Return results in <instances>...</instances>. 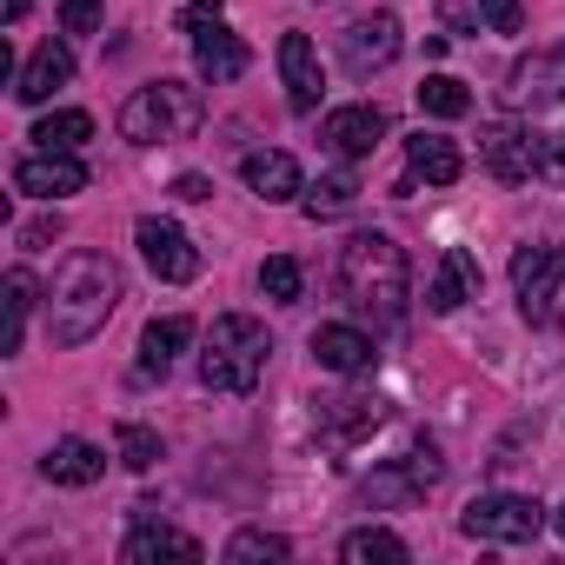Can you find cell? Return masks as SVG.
Listing matches in <instances>:
<instances>
[{
	"instance_id": "28",
	"label": "cell",
	"mask_w": 565,
	"mask_h": 565,
	"mask_svg": "<svg viewBox=\"0 0 565 565\" xmlns=\"http://www.w3.org/2000/svg\"><path fill=\"white\" fill-rule=\"evenodd\" d=\"M419 114H433V120H466V114H472L466 81H452V74H426V81H419Z\"/></svg>"
},
{
	"instance_id": "9",
	"label": "cell",
	"mask_w": 565,
	"mask_h": 565,
	"mask_svg": "<svg viewBox=\"0 0 565 565\" xmlns=\"http://www.w3.org/2000/svg\"><path fill=\"white\" fill-rule=\"evenodd\" d=\"M340 61H347V74H380V67H393L399 61V14H360L347 34H340Z\"/></svg>"
},
{
	"instance_id": "5",
	"label": "cell",
	"mask_w": 565,
	"mask_h": 565,
	"mask_svg": "<svg viewBox=\"0 0 565 565\" xmlns=\"http://www.w3.org/2000/svg\"><path fill=\"white\" fill-rule=\"evenodd\" d=\"M539 525H545V505L525 499V492H479L459 512V532L466 539H486V545H532Z\"/></svg>"
},
{
	"instance_id": "18",
	"label": "cell",
	"mask_w": 565,
	"mask_h": 565,
	"mask_svg": "<svg viewBox=\"0 0 565 565\" xmlns=\"http://www.w3.org/2000/svg\"><path fill=\"white\" fill-rule=\"evenodd\" d=\"M246 41L220 21V28H206V34H193V67H200V81L206 87H226V81H239L246 74Z\"/></svg>"
},
{
	"instance_id": "1",
	"label": "cell",
	"mask_w": 565,
	"mask_h": 565,
	"mask_svg": "<svg viewBox=\"0 0 565 565\" xmlns=\"http://www.w3.org/2000/svg\"><path fill=\"white\" fill-rule=\"evenodd\" d=\"M120 307V266L107 253H67V266L54 273L47 294V333L54 347H87Z\"/></svg>"
},
{
	"instance_id": "3",
	"label": "cell",
	"mask_w": 565,
	"mask_h": 565,
	"mask_svg": "<svg viewBox=\"0 0 565 565\" xmlns=\"http://www.w3.org/2000/svg\"><path fill=\"white\" fill-rule=\"evenodd\" d=\"M266 353H273V340H266L259 320L220 313L213 333H206V353H200V380H206L213 393H253L259 373H266Z\"/></svg>"
},
{
	"instance_id": "21",
	"label": "cell",
	"mask_w": 565,
	"mask_h": 565,
	"mask_svg": "<svg viewBox=\"0 0 565 565\" xmlns=\"http://www.w3.org/2000/svg\"><path fill=\"white\" fill-rule=\"evenodd\" d=\"M406 173L426 180V186H452V180L466 173V153H459L446 134H413V140H406Z\"/></svg>"
},
{
	"instance_id": "6",
	"label": "cell",
	"mask_w": 565,
	"mask_h": 565,
	"mask_svg": "<svg viewBox=\"0 0 565 565\" xmlns=\"http://www.w3.org/2000/svg\"><path fill=\"white\" fill-rule=\"evenodd\" d=\"M505 107H512V114H545V107H565V41H558V47L525 54V61L505 74Z\"/></svg>"
},
{
	"instance_id": "17",
	"label": "cell",
	"mask_w": 565,
	"mask_h": 565,
	"mask_svg": "<svg viewBox=\"0 0 565 565\" xmlns=\"http://www.w3.org/2000/svg\"><path fill=\"white\" fill-rule=\"evenodd\" d=\"M532 134L539 127H505V120L479 134V153H486L492 180H505V186H525L532 180Z\"/></svg>"
},
{
	"instance_id": "11",
	"label": "cell",
	"mask_w": 565,
	"mask_h": 565,
	"mask_svg": "<svg viewBox=\"0 0 565 565\" xmlns=\"http://www.w3.org/2000/svg\"><path fill=\"white\" fill-rule=\"evenodd\" d=\"M320 140H327L340 160H366V153L386 140V114L366 107V100H360V107H333V114L320 120Z\"/></svg>"
},
{
	"instance_id": "32",
	"label": "cell",
	"mask_w": 565,
	"mask_h": 565,
	"mask_svg": "<svg viewBox=\"0 0 565 565\" xmlns=\"http://www.w3.org/2000/svg\"><path fill=\"white\" fill-rule=\"evenodd\" d=\"M120 466H127V472H153V466H160V433L140 426V419H127V426H120Z\"/></svg>"
},
{
	"instance_id": "40",
	"label": "cell",
	"mask_w": 565,
	"mask_h": 565,
	"mask_svg": "<svg viewBox=\"0 0 565 565\" xmlns=\"http://www.w3.org/2000/svg\"><path fill=\"white\" fill-rule=\"evenodd\" d=\"M28 21V0H8V28H21Z\"/></svg>"
},
{
	"instance_id": "25",
	"label": "cell",
	"mask_w": 565,
	"mask_h": 565,
	"mask_svg": "<svg viewBox=\"0 0 565 565\" xmlns=\"http://www.w3.org/2000/svg\"><path fill=\"white\" fill-rule=\"evenodd\" d=\"M0 294H8V327H0V353H21V333H28V313H34L41 287H34V273H28V266H14Z\"/></svg>"
},
{
	"instance_id": "22",
	"label": "cell",
	"mask_w": 565,
	"mask_h": 565,
	"mask_svg": "<svg viewBox=\"0 0 565 565\" xmlns=\"http://www.w3.org/2000/svg\"><path fill=\"white\" fill-rule=\"evenodd\" d=\"M41 472H47L54 486H94V479L107 472V452H100L94 439H54L47 459H41Z\"/></svg>"
},
{
	"instance_id": "16",
	"label": "cell",
	"mask_w": 565,
	"mask_h": 565,
	"mask_svg": "<svg viewBox=\"0 0 565 565\" xmlns=\"http://www.w3.org/2000/svg\"><path fill=\"white\" fill-rule=\"evenodd\" d=\"M153 558H200V539L160 525V505H134V539H127V565H153Z\"/></svg>"
},
{
	"instance_id": "39",
	"label": "cell",
	"mask_w": 565,
	"mask_h": 565,
	"mask_svg": "<svg viewBox=\"0 0 565 565\" xmlns=\"http://www.w3.org/2000/svg\"><path fill=\"white\" fill-rule=\"evenodd\" d=\"M173 200H213V180L206 173H180L173 180Z\"/></svg>"
},
{
	"instance_id": "26",
	"label": "cell",
	"mask_w": 565,
	"mask_h": 565,
	"mask_svg": "<svg viewBox=\"0 0 565 565\" xmlns=\"http://www.w3.org/2000/svg\"><path fill=\"white\" fill-rule=\"evenodd\" d=\"M28 140H41V147H54V153H74L81 140H94V114H81V107H61V114H41Z\"/></svg>"
},
{
	"instance_id": "29",
	"label": "cell",
	"mask_w": 565,
	"mask_h": 565,
	"mask_svg": "<svg viewBox=\"0 0 565 565\" xmlns=\"http://www.w3.org/2000/svg\"><path fill=\"white\" fill-rule=\"evenodd\" d=\"M360 200V180L353 173H327L320 186H307V220H333V213H347Z\"/></svg>"
},
{
	"instance_id": "24",
	"label": "cell",
	"mask_w": 565,
	"mask_h": 565,
	"mask_svg": "<svg viewBox=\"0 0 565 565\" xmlns=\"http://www.w3.org/2000/svg\"><path fill=\"white\" fill-rule=\"evenodd\" d=\"M193 340V320H147V333H140V373H167L173 366V353Z\"/></svg>"
},
{
	"instance_id": "31",
	"label": "cell",
	"mask_w": 565,
	"mask_h": 565,
	"mask_svg": "<svg viewBox=\"0 0 565 565\" xmlns=\"http://www.w3.org/2000/svg\"><path fill=\"white\" fill-rule=\"evenodd\" d=\"M294 545L279 539V532H266V525H246V532H233L226 539V565H253V558H287Z\"/></svg>"
},
{
	"instance_id": "2",
	"label": "cell",
	"mask_w": 565,
	"mask_h": 565,
	"mask_svg": "<svg viewBox=\"0 0 565 565\" xmlns=\"http://www.w3.org/2000/svg\"><path fill=\"white\" fill-rule=\"evenodd\" d=\"M406 253L386 239V233H353L347 246H340V287H347V300L360 307V313H373V320H399V307H406Z\"/></svg>"
},
{
	"instance_id": "35",
	"label": "cell",
	"mask_w": 565,
	"mask_h": 565,
	"mask_svg": "<svg viewBox=\"0 0 565 565\" xmlns=\"http://www.w3.org/2000/svg\"><path fill=\"white\" fill-rule=\"evenodd\" d=\"M479 21L492 34H525V8H519V0H479Z\"/></svg>"
},
{
	"instance_id": "36",
	"label": "cell",
	"mask_w": 565,
	"mask_h": 565,
	"mask_svg": "<svg viewBox=\"0 0 565 565\" xmlns=\"http://www.w3.org/2000/svg\"><path fill=\"white\" fill-rule=\"evenodd\" d=\"M61 28L67 34H100V0H61Z\"/></svg>"
},
{
	"instance_id": "23",
	"label": "cell",
	"mask_w": 565,
	"mask_h": 565,
	"mask_svg": "<svg viewBox=\"0 0 565 565\" xmlns=\"http://www.w3.org/2000/svg\"><path fill=\"white\" fill-rule=\"evenodd\" d=\"M340 558L347 565H406V539L386 532V525H360L340 539Z\"/></svg>"
},
{
	"instance_id": "15",
	"label": "cell",
	"mask_w": 565,
	"mask_h": 565,
	"mask_svg": "<svg viewBox=\"0 0 565 565\" xmlns=\"http://www.w3.org/2000/svg\"><path fill=\"white\" fill-rule=\"evenodd\" d=\"M313 360H320L327 373H340V380H360V373L380 366V347H373V333H360V327H320V333H313Z\"/></svg>"
},
{
	"instance_id": "14",
	"label": "cell",
	"mask_w": 565,
	"mask_h": 565,
	"mask_svg": "<svg viewBox=\"0 0 565 565\" xmlns=\"http://www.w3.org/2000/svg\"><path fill=\"white\" fill-rule=\"evenodd\" d=\"M173 134H180V127H173L167 87H140V94L120 100V140H127V147H160V140H173Z\"/></svg>"
},
{
	"instance_id": "33",
	"label": "cell",
	"mask_w": 565,
	"mask_h": 565,
	"mask_svg": "<svg viewBox=\"0 0 565 565\" xmlns=\"http://www.w3.org/2000/svg\"><path fill=\"white\" fill-rule=\"evenodd\" d=\"M532 180H565V134H532Z\"/></svg>"
},
{
	"instance_id": "19",
	"label": "cell",
	"mask_w": 565,
	"mask_h": 565,
	"mask_svg": "<svg viewBox=\"0 0 565 565\" xmlns=\"http://www.w3.org/2000/svg\"><path fill=\"white\" fill-rule=\"evenodd\" d=\"M466 300H479V259H472L466 246H446L433 287H426V307H433V313H459Z\"/></svg>"
},
{
	"instance_id": "4",
	"label": "cell",
	"mask_w": 565,
	"mask_h": 565,
	"mask_svg": "<svg viewBox=\"0 0 565 565\" xmlns=\"http://www.w3.org/2000/svg\"><path fill=\"white\" fill-rule=\"evenodd\" d=\"M512 287H519V313L532 327H565V246H519Z\"/></svg>"
},
{
	"instance_id": "12",
	"label": "cell",
	"mask_w": 565,
	"mask_h": 565,
	"mask_svg": "<svg viewBox=\"0 0 565 565\" xmlns=\"http://www.w3.org/2000/svg\"><path fill=\"white\" fill-rule=\"evenodd\" d=\"M279 81H287V100L294 114H313L320 94H327V74H320V54L307 34H279Z\"/></svg>"
},
{
	"instance_id": "27",
	"label": "cell",
	"mask_w": 565,
	"mask_h": 565,
	"mask_svg": "<svg viewBox=\"0 0 565 565\" xmlns=\"http://www.w3.org/2000/svg\"><path fill=\"white\" fill-rule=\"evenodd\" d=\"M426 492H433V486L419 479L413 459H399V466H386V472L366 479V499H373V505H413V499H426Z\"/></svg>"
},
{
	"instance_id": "7",
	"label": "cell",
	"mask_w": 565,
	"mask_h": 565,
	"mask_svg": "<svg viewBox=\"0 0 565 565\" xmlns=\"http://www.w3.org/2000/svg\"><path fill=\"white\" fill-rule=\"evenodd\" d=\"M386 413H393V406H386L380 393H327V399H313V426H320L327 446H353V439L380 433Z\"/></svg>"
},
{
	"instance_id": "13",
	"label": "cell",
	"mask_w": 565,
	"mask_h": 565,
	"mask_svg": "<svg viewBox=\"0 0 565 565\" xmlns=\"http://www.w3.org/2000/svg\"><path fill=\"white\" fill-rule=\"evenodd\" d=\"M74 81V54L61 47V41H41L34 54H28V67L14 74V100H28V107H47L61 87Z\"/></svg>"
},
{
	"instance_id": "41",
	"label": "cell",
	"mask_w": 565,
	"mask_h": 565,
	"mask_svg": "<svg viewBox=\"0 0 565 565\" xmlns=\"http://www.w3.org/2000/svg\"><path fill=\"white\" fill-rule=\"evenodd\" d=\"M558 539H565V505H558Z\"/></svg>"
},
{
	"instance_id": "38",
	"label": "cell",
	"mask_w": 565,
	"mask_h": 565,
	"mask_svg": "<svg viewBox=\"0 0 565 565\" xmlns=\"http://www.w3.org/2000/svg\"><path fill=\"white\" fill-rule=\"evenodd\" d=\"M220 28V0H193V8H180V34H206Z\"/></svg>"
},
{
	"instance_id": "20",
	"label": "cell",
	"mask_w": 565,
	"mask_h": 565,
	"mask_svg": "<svg viewBox=\"0 0 565 565\" xmlns=\"http://www.w3.org/2000/svg\"><path fill=\"white\" fill-rule=\"evenodd\" d=\"M239 173H246V186H253L259 200H273V206L307 193V180H300V160H294V153H279V147H266V153H246V167H239Z\"/></svg>"
},
{
	"instance_id": "10",
	"label": "cell",
	"mask_w": 565,
	"mask_h": 565,
	"mask_svg": "<svg viewBox=\"0 0 565 565\" xmlns=\"http://www.w3.org/2000/svg\"><path fill=\"white\" fill-rule=\"evenodd\" d=\"M14 186H21L28 200H67V193H81V186H87V167H81L74 153L41 147V153H28V160L14 167Z\"/></svg>"
},
{
	"instance_id": "37",
	"label": "cell",
	"mask_w": 565,
	"mask_h": 565,
	"mask_svg": "<svg viewBox=\"0 0 565 565\" xmlns=\"http://www.w3.org/2000/svg\"><path fill=\"white\" fill-rule=\"evenodd\" d=\"M54 239H61V213H41V220L21 226V246H28V253H41V246H54Z\"/></svg>"
},
{
	"instance_id": "30",
	"label": "cell",
	"mask_w": 565,
	"mask_h": 565,
	"mask_svg": "<svg viewBox=\"0 0 565 565\" xmlns=\"http://www.w3.org/2000/svg\"><path fill=\"white\" fill-rule=\"evenodd\" d=\"M300 287H307V273H300V259H287V253H273V259L259 266V294H266V300H279V307H294V300H300Z\"/></svg>"
},
{
	"instance_id": "34",
	"label": "cell",
	"mask_w": 565,
	"mask_h": 565,
	"mask_svg": "<svg viewBox=\"0 0 565 565\" xmlns=\"http://www.w3.org/2000/svg\"><path fill=\"white\" fill-rule=\"evenodd\" d=\"M160 87H167V107H173V127H180V134H193V127H200V94H193L186 81H160Z\"/></svg>"
},
{
	"instance_id": "8",
	"label": "cell",
	"mask_w": 565,
	"mask_h": 565,
	"mask_svg": "<svg viewBox=\"0 0 565 565\" xmlns=\"http://www.w3.org/2000/svg\"><path fill=\"white\" fill-rule=\"evenodd\" d=\"M134 239H140V259L153 266V279H167V287H186V279L200 273V246H193L173 220H153V213H147V220L134 226Z\"/></svg>"
}]
</instances>
